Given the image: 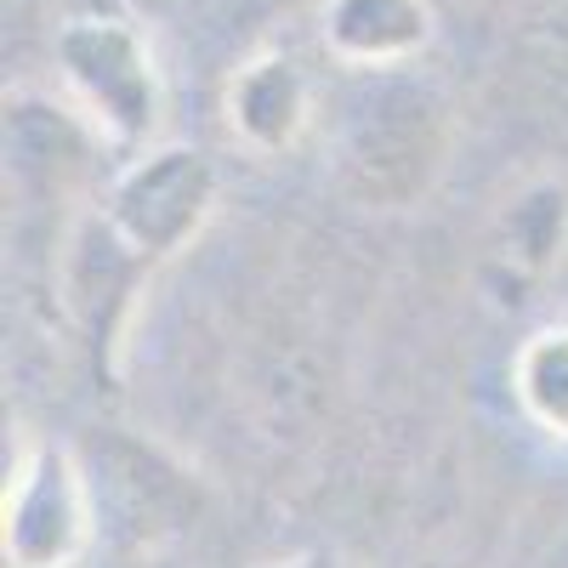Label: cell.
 <instances>
[{
	"mask_svg": "<svg viewBox=\"0 0 568 568\" xmlns=\"http://www.w3.org/2000/svg\"><path fill=\"white\" fill-rule=\"evenodd\" d=\"M52 63H58V85L69 98V114L85 120V131L114 154H142L149 136L160 125V103H165V85H160V63H154V45L131 18L114 12H85L69 18L58 29L52 45Z\"/></svg>",
	"mask_w": 568,
	"mask_h": 568,
	"instance_id": "1",
	"label": "cell"
},
{
	"mask_svg": "<svg viewBox=\"0 0 568 568\" xmlns=\"http://www.w3.org/2000/svg\"><path fill=\"white\" fill-rule=\"evenodd\" d=\"M216 200L222 182L211 154L187 149V142H165V149H142L125 160L98 211L142 262L160 267L200 240L205 222L216 216Z\"/></svg>",
	"mask_w": 568,
	"mask_h": 568,
	"instance_id": "3",
	"label": "cell"
},
{
	"mask_svg": "<svg viewBox=\"0 0 568 568\" xmlns=\"http://www.w3.org/2000/svg\"><path fill=\"white\" fill-rule=\"evenodd\" d=\"M98 540V506L69 444L18 426L0 495V557L7 568H80Z\"/></svg>",
	"mask_w": 568,
	"mask_h": 568,
	"instance_id": "2",
	"label": "cell"
},
{
	"mask_svg": "<svg viewBox=\"0 0 568 568\" xmlns=\"http://www.w3.org/2000/svg\"><path fill=\"white\" fill-rule=\"evenodd\" d=\"M318 34L347 69H404L433 40L426 0H324Z\"/></svg>",
	"mask_w": 568,
	"mask_h": 568,
	"instance_id": "5",
	"label": "cell"
},
{
	"mask_svg": "<svg viewBox=\"0 0 568 568\" xmlns=\"http://www.w3.org/2000/svg\"><path fill=\"white\" fill-rule=\"evenodd\" d=\"M511 398L546 438L568 444V318L540 324L511 358Z\"/></svg>",
	"mask_w": 568,
	"mask_h": 568,
	"instance_id": "6",
	"label": "cell"
},
{
	"mask_svg": "<svg viewBox=\"0 0 568 568\" xmlns=\"http://www.w3.org/2000/svg\"><path fill=\"white\" fill-rule=\"evenodd\" d=\"M262 568H358L336 551H302V557H284V562H262Z\"/></svg>",
	"mask_w": 568,
	"mask_h": 568,
	"instance_id": "7",
	"label": "cell"
},
{
	"mask_svg": "<svg viewBox=\"0 0 568 568\" xmlns=\"http://www.w3.org/2000/svg\"><path fill=\"white\" fill-rule=\"evenodd\" d=\"M222 120L245 154H262V160L291 154L313 125V85L302 63L284 52L245 58L222 85Z\"/></svg>",
	"mask_w": 568,
	"mask_h": 568,
	"instance_id": "4",
	"label": "cell"
}]
</instances>
